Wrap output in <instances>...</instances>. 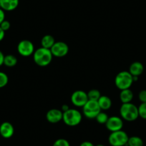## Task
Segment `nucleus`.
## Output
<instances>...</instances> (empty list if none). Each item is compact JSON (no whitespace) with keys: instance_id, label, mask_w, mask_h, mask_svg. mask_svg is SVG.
<instances>
[{"instance_id":"f8f14e48","label":"nucleus","mask_w":146,"mask_h":146,"mask_svg":"<svg viewBox=\"0 0 146 146\" xmlns=\"http://www.w3.org/2000/svg\"><path fill=\"white\" fill-rule=\"evenodd\" d=\"M15 133V128L12 123L4 122L0 125V135L4 138H10Z\"/></svg>"},{"instance_id":"f03ea898","label":"nucleus","mask_w":146,"mask_h":146,"mask_svg":"<svg viewBox=\"0 0 146 146\" xmlns=\"http://www.w3.org/2000/svg\"><path fill=\"white\" fill-rule=\"evenodd\" d=\"M120 113L123 120L128 122H133L139 117L138 108L132 102L123 103L120 108Z\"/></svg>"},{"instance_id":"ddd939ff","label":"nucleus","mask_w":146,"mask_h":146,"mask_svg":"<svg viewBox=\"0 0 146 146\" xmlns=\"http://www.w3.org/2000/svg\"><path fill=\"white\" fill-rule=\"evenodd\" d=\"M19 0H0L1 8L4 11L11 12L17 8L19 5Z\"/></svg>"},{"instance_id":"4468645a","label":"nucleus","mask_w":146,"mask_h":146,"mask_svg":"<svg viewBox=\"0 0 146 146\" xmlns=\"http://www.w3.org/2000/svg\"><path fill=\"white\" fill-rule=\"evenodd\" d=\"M144 71V66L140 62H134L130 64L129 67V72L133 76L139 77L143 74Z\"/></svg>"},{"instance_id":"0eeeda50","label":"nucleus","mask_w":146,"mask_h":146,"mask_svg":"<svg viewBox=\"0 0 146 146\" xmlns=\"http://www.w3.org/2000/svg\"><path fill=\"white\" fill-rule=\"evenodd\" d=\"M35 46L31 41L24 40L19 42L17 45V51L22 57H29L35 52Z\"/></svg>"},{"instance_id":"7c9ffc66","label":"nucleus","mask_w":146,"mask_h":146,"mask_svg":"<svg viewBox=\"0 0 146 146\" xmlns=\"http://www.w3.org/2000/svg\"><path fill=\"white\" fill-rule=\"evenodd\" d=\"M70 109V108H69V106L67 105H63L62 106V113H64V112L67 111V110H68Z\"/></svg>"},{"instance_id":"dca6fc26","label":"nucleus","mask_w":146,"mask_h":146,"mask_svg":"<svg viewBox=\"0 0 146 146\" xmlns=\"http://www.w3.org/2000/svg\"><path fill=\"white\" fill-rule=\"evenodd\" d=\"M133 92L130 89H125L121 90L120 93V99L122 103H128L131 102L133 99Z\"/></svg>"},{"instance_id":"393cba45","label":"nucleus","mask_w":146,"mask_h":146,"mask_svg":"<svg viewBox=\"0 0 146 146\" xmlns=\"http://www.w3.org/2000/svg\"><path fill=\"white\" fill-rule=\"evenodd\" d=\"M10 27H11L10 22L7 20H4L3 22L1 23V25H0V27L2 28V29H3L5 32L9 30V28H10Z\"/></svg>"},{"instance_id":"2eb2a0df","label":"nucleus","mask_w":146,"mask_h":146,"mask_svg":"<svg viewBox=\"0 0 146 146\" xmlns=\"http://www.w3.org/2000/svg\"><path fill=\"white\" fill-rule=\"evenodd\" d=\"M101 110H108L112 106V100L106 95H101L98 100Z\"/></svg>"},{"instance_id":"a211bd4d","label":"nucleus","mask_w":146,"mask_h":146,"mask_svg":"<svg viewBox=\"0 0 146 146\" xmlns=\"http://www.w3.org/2000/svg\"><path fill=\"white\" fill-rule=\"evenodd\" d=\"M17 63V58L13 54H7L5 56L4 64L8 67H12Z\"/></svg>"},{"instance_id":"9b49d317","label":"nucleus","mask_w":146,"mask_h":146,"mask_svg":"<svg viewBox=\"0 0 146 146\" xmlns=\"http://www.w3.org/2000/svg\"><path fill=\"white\" fill-rule=\"evenodd\" d=\"M62 115L63 113L61 110L53 108L47 112L46 114V118L49 123H57L62 120Z\"/></svg>"},{"instance_id":"6e6552de","label":"nucleus","mask_w":146,"mask_h":146,"mask_svg":"<svg viewBox=\"0 0 146 146\" xmlns=\"http://www.w3.org/2000/svg\"><path fill=\"white\" fill-rule=\"evenodd\" d=\"M88 100V94L83 90H76L71 95L72 103L76 107L82 108Z\"/></svg>"},{"instance_id":"4be33fe9","label":"nucleus","mask_w":146,"mask_h":146,"mask_svg":"<svg viewBox=\"0 0 146 146\" xmlns=\"http://www.w3.org/2000/svg\"><path fill=\"white\" fill-rule=\"evenodd\" d=\"M137 108H138L139 117L146 120V102H141Z\"/></svg>"},{"instance_id":"5701e85b","label":"nucleus","mask_w":146,"mask_h":146,"mask_svg":"<svg viewBox=\"0 0 146 146\" xmlns=\"http://www.w3.org/2000/svg\"><path fill=\"white\" fill-rule=\"evenodd\" d=\"M9 82V78L6 73L3 72H0V88H2L6 86Z\"/></svg>"},{"instance_id":"f257e3e1","label":"nucleus","mask_w":146,"mask_h":146,"mask_svg":"<svg viewBox=\"0 0 146 146\" xmlns=\"http://www.w3.org/2000/svg\"><path fill=\"white\" fill-rule=\"evenodd\" d=\"M53 55L50 50L44 47H40L33 53L34 62L40 67H46L51 63Z\"/></svg>"},{"instance_id":"a878e982","label":"nucleus","mask_w":146,"mask_h":146,"mask_svg":"<svg viewBox=\"0 0 146 146\" xmlns=\"http://www.w3.org/2000/svg\"><path fill=\"white\" fill-rule=\"evenodd\" d=\"M138 98L141 102H146V90H143L139 92Z\"/></svg>"},{"instance_id":"412c9836","label":"nucleus","mask_w":146,"mask_h":146,"mask_svg":"<svg viewBox=\"0 0 146 146\" xmlns=\"http://www.w3.org/2000/svg\"><path fill=\"white\" fill-rule=\"evenodd\" d=\"M108 118H109V116L106 114L104 112L101 111L99 114L97 115V117H95L96 120L98 121V123L100 124H105L108 121Z\"/></svg>"},{"instance_id":"c85d7f7f","label":"nucleus","mask_w":146,"mask_h":146,"mask_svg":"<svg viewBox=\"0 0 146 146\" xmlns=\"http://www.w3.org/2000/svg\"><path fill=\"white\" fill-rule=\"evenodd\" d=\"M5 32L2 29V28L0 27V42L3 40V39L5 38Z\"/></svg>"},{"instance_id":"20e7f679","label":"nucleus","mask_w":146,"mask_h":146,"mask_svg":"<svg viewBox=\"0 0 146 146\" xmlns=\"http://www.w3.org/2000/svg\"><path fill=\"white\" fill-rule=\"evenodd\" d=\"M82 119V114L76 109H69L63 113L62 120L65 125L70 127H75L81 123Z\"/></svg>"},{"instance_id":"6ab92c4d","label":"nucleus","mask_w":146,"mask_h":146,"mask_svg":"<svg viewBox=\"0 0 146 146\" xmlns=\"http://www.w3.org/2000/svg\"><path fill=\"white\" fill-rule=\"evenodd\" d=\"M127 146H143V140L138 136H132L129 137Z\"/></svg>"},{"instance_id":"b1692460","label":"nucleus","mask_w":146,"mask_h":146,"mask_svg":"<svg viewBox=\"0 0 146 146\" xmlns=\"http://www.w3.org/2000/svg\"><path fill=\"white\" fill-rule=\"evenodd\" d=\"M52 146H70V144L66 139L60 138L54 141Z\"/></svg>"},{"instance_id":"39448f33","label":"nucleus","mask_w":146,"mask_h":146,"mask_svg":"<svg viewBox=\"0 0 146 146\" xmlns=\"http://www.w3.org/2000/svg\"><path fill=\"white\" fill-rule=\"evenodd\" d=\"M129 137L123 130L112 132L108 137V142L111 146L127 145Z\"/></svg>"},{"instance_id":"2f4dec72","label":"nucleus","mask_w":146,"mask_h":146,"mask_svg":"<svg viewBox=\"0 0 146 146\" xmlns=\"http://www.w3.org/2000/svg\"><path fill=\"white\" fill-rule=\"evenodd\" d=\"M96 146H105V145H102V144H98V145H97Z\"/></svg>"},{"instance_id":"473e14b6","label":"nucleus","mask_w":146,"mask_h":146,"mask_svg":"<svg viewBox=\"0 0 146 146\" xmlns=\"http://www.w3.org/2000/svg\"><path fill=\"white\" fill-rule=\"evenodd\" d=\"M0 8H1V5H0ZM1 9H2V8H1Z\"/></svg>"},{"instance_id":"aec40b11","label":"nucleus","mask_w":146,"mask_h":146,"mask_svg":"<svg viewBox=\"0 0 146 146\" xmlns=\"http://www.w3.org/2000/svg\"><path fill=\"white\" fill-rule=\"evenodd\" d=\"M87 94H88V100H89L98 101L101 96L100 92L97 89L90 90L89 92H87Z\"/></svg>"},{"instance_id":"cd10ccee","label":"nucleus","mask_w":146,"mask_h":146,"mask_svg":"<svg viewBox=\"0 0 146 146\" xmlns=\"http://www.w3.org/2000/svg\"><path fill=\"white\" fill-rule=\"evenodd\" d=\"M80 146H95L90 141H84L80 145Z\"/></svg>"},{"instance_id":"9d476101","label":"nucleus","mask_w":146,"mask_h":146,"mask_svg":"<svg viewBox=\"0 0 146 146\" xmlns=\"http://www.w3.org/2000/svg\"><path fill=\"white\" fill-rule=\"evenodd\" d=\"M107 129L109 131L115 132L121 130L123 127V120L121 117L118 116H112L109 117L108 121L105 123Z\"/></svg>"},{"instance_id":"c756f323","label":"nucleus","mask_w":146,"mask_h":146,"mask_svg":"<svg viewBox=\"0 0 146 146\" xmlns=\"http://www.w3.org/2000/svg\"><path fill=\"white\" fill-rule=\"evenodd\" d=\"M4 59H5V55L2 51H0V66L4 64Z\"/></svg>"},{"instance_id":"423d86ee","label":"nucleus","mask_w":146,"mask_h":146,"mask_svg":"<svg viewBox=\"0 0 146 146\" xmlns=\"http://www.w3.org/2000/svg\"><path fill=\"white\" fill-rule=\"evenodd\" d=\"M83 114L87 118L95 119L98 114L100 113V108L99 106L98 101L88 100L87 103L82 107Z\"/></svg>"},{"instance_id":"7ed1b4c3","label":"nucleus","mask_w":146,"mask_h":146,"mask_svg":"<svg viewBox=\"0 0 146 146\" xmlns=\"http://www.w3.org/2000/svg\"><path fill=\"white\" fill-rule=\"evenodd\" d=\"M133 82V75L128 71L120 72L115 78V84L120 90L130 89Z\"/></svg>"},{"instance_id":"1a4fd4ad","label":"nucleus","mask_w":146,"mask_h":146,"mask_svg":"<svg viewBox=\"0 0 146 146\" xmlns=\"http://www.w3.org/2000/svg\"><path fill=\"white\" fill-rule=\"evenodd\" d=\"M53 57H63L67 54L69 47L64 42H55L54 45L50 49Z\"/></svg>"},{"instance_id":"f3484780","label":"nucleus","mask_w":146,"mask_h":146,"mask_svg":"<svg viewBox=\"0 0 146 146\" xmlns=\"http://www.w3.org/2000/svg\"><path fill=\"white\" fill-rule=\"evenodd\" d=\"M54 43H55L54 38L50 35H44L41 40L42 47L49 49V50H50L52 48V47L54 45Z\"/></svg>"},{"instance_id":"bb28decb","label":"nucleus","mask_w":146,"mask_h":146,"mask_svg":"<svg viewBox=\"0 0 146 146\" xmlns=\"http://www.w3.org/2000/svg\"><path fill=\"white\" fill-rule=\"evenodd\" d=\"M4 20H5V11L0 8V25H1V23H2Z\"/></svg>"}]
</instances>
